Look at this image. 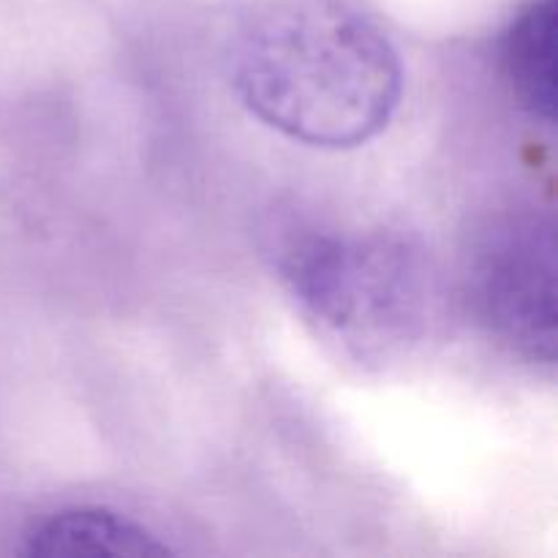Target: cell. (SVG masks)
<instances>
[{
    "instance_id": "cell-2",
    "label": "cell",
    "mask_w": 558,
    "mask_h": 558,
    "mask_svg": "<svg viewBox=\"0 0 558 558\" xmlns=\"http://www.w3.org/2000/svg\"><path fill=\"white\" fill-rule=\"evenodd\" d=\"M276 267L303 314L360 360L420 341L439 298L425 251L392 229L298 223L278 238Z\"/></svg>"
},
{
    "instance_id": "cell-4",
    "label": "cell",
    "mask_w": 558,
    "mask_h": 558,
    "mask_svg": "<svg viewBox=\"0 0 558 558\" xmlns=\"http://www.w3.org/2000/svg\"><path fill=\"white\" fill-rule=\"evenodd\" d=\"M25 556H167V543L145 523L107 507H65L31 523Z\"/></svg>"
},
{
    "instance_id": "cell-3",
    "label": "cell",
    "mask_w": 558,
    "mask_h": 558,
    "mask_svg": "<svg viewBox=\"0 0 558 558\" xmlns=\"http://www.w3.org/2000/svg\"><path fill=\"white\" fill-rule=\"evenodd\" d=\"M466 298L480 325L526 363H556V232L537 210L494 218L472 243Z\"/></svg>"
},
{
    "instance_id": "cell-5",
    "label": "cell",
    "mask_w": 558,
    "mask_h": 558,
    "mask_svg": "<svg viewBox=\"0 0 558 558\" xmlns=\"http://www.w3.org/2000/svg\"><path fill=\"white\" fill-rule=\"evenodd\" d=\"M501 71L518 107L537 123L556 120V0H529L501 36Z\"/></svg>"
},
{
    "instance_id": "cell-1",
    "label": "cell",
    "mask_w": 558,
    "mask_h": 558,
    "mask_svg": "<svg viewBox=\"0 0 558 558\" xmlns=\"http://www.w3.org/2000/svg\"><path fill=\"white\" fill-rule=\"evenodd\" d=\"M232 82L245 109L287 140L352 150L396 118L403 65L374 22L308 3L245 27L232 49Z\"/></svg>"
}]
</instances>
